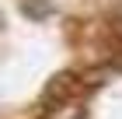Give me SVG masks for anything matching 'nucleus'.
Masks as SVG:
<instances>
[{
    "label": "nucleus",
    "instance_id": "1",
    "mask_svg": "<svg viewBox=\"0 0 122 119\" xmlns=\"http://www.w3.org/2000/svg\"><path fill=\"white\" fill-rule=\"evenodd\" d=\"M84 91V81H77V74H56L52 81L46 84V91H42V112L52 116V112H63L66 105H73Z\"/></svg>",
    "mask_w": 122,
    "mask_h": 119
},
{
    "label": "nucleus",
    "instance_id": "2",
    "mask_svg": "<svg viewBox=\"0 0 122 119\" xmlns=\"http://www.w3.org/2000/svg\"><path fill=\"white\" fill-rule=\"evenodd\" d=\"M115 35L122 39V14H119V18H115Z\"/></svg>",
    "mask_w": 122,
    "mask_h": 119
}]
</instances>
